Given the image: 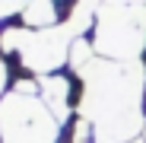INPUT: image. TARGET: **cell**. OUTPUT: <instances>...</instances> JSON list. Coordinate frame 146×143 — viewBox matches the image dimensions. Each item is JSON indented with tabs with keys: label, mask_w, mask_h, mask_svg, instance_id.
<instances>
[{
	"label": "cell",
	"mask_w": 146,
	"mask_h": 143,
	"mask_svg": "<svg viewBox=\"0 0 146 143\" xmlns=\"http://www.w3.org/2000/svg\"><path fill=\"white\" fill-rule=\"evenodd\" d=\"M80 118L92 124L95 143H133L137 134H146L143 118V83L146 70L140 61H108L95 57L83 73Z\"/></svg>",
	"instance_id": "1"
},
{
	"label": "cell",
	"mask_w": 146,
	"mask_h": 143,
	"mask_svg": "<svg viewBox=\"0 0 146 143\" xmlns=\"http://www.w3.org/2000/svg\"><path fill=\"white\" fill-rule=\"evenodd\" d=\"M38 92H41V99L44 105L54 111L57 121H67V114H70V80L60 76V73H51V76H38Z\"/></svg>",
	"instance_id": "5"
},
{
	"label": "cell",
	"mask_w": 146,
	"mask_h": 143,
	"mask_svg": "<svg viewBox=\"0 0 146 143\" xmlns=\"http://www.w3.org/2000/svg\"><path fill=\"white\" fill-rule=\"evenodd\" d=\"M92 51H95V48H92L89 41H83V38L73 41V48H70V67L76 70V76L83 73V70H86L92 61H95V57H92Z\"/></svg>",
	"instance_id": "7"
},
{
	"label": "cell",
	"mask_w": 146,
	"mask_h": 143,
	"mask_svg": "<svg viewBox=\"0 0 146 143\" xmlns=\"http://www.w3.org/2000/svg\"><path fill=\"white\" fill-rule=\"evenodd\" d=\"M60 121L44 105L38 83L19 80L0 99V143H57Z\"/></svg>",
	"instance_id": "2"
},
{
	"label": "cell",
	"mask_w": 146,
	"mask_h": 143,
	"mask_svg": "<svg viewBox=\"0 0 146 143\" xmlns=\"http://www.w3.org/2000/svg\"><path fill=\"white\" fill-rule=\"evenodd\" d=\"M19 16L29 29H51L57 22V7H54V0H29Z\"/></svg>",
	"instance_id": "6"
},
{
	"label": "cell",
	"mask_w": 146,
	"mask_h": 143,
	"mask_svg": "<svg viewBox=\"0 0 146 143\" xmlns=\"http://www.w3.org/2000/svg\"><path fill=\"white\" fill-rule=\"evenodd\" d=\"M133 143H137V140H133Z\"/></svg>",
	"instance_id": "10"
},
{
	"label": "cell",
	"mask_w": 146,
	"mask_h": 143,
	"mask_svg": "<svg viewBox=\"0 0 146 143\" xmlns=\"http://www.w3.org/2000/svg\"><path fill=\"white\" fill-rule=\"evenodd\" d=\"M73 38L67 26L51 29H3L0 32V51L16 54L19 64L38 76H51L64 64H70Z\"/></svg>",
	"instance_id": "4"
},
{
	"label": "cell",
	"mask_w": 146,
	"mask_h": 143,
	"mask_svg": "<svg viewBox=\"0 0 146 143\" xmlns=\"http://www.w3.org/2000/svg\"><path fill=\"white\" fill-rule=\"evenodd\" d=\"M3 83H7V67L0 64V92H3Z\"/></svg>",
	"instance_id": "9"
},
{
	"label": "cell",
	"mask_w": 146,
	"mask_h": 143,
	"mask_svg": "<svg viewBox=\"0 0 146 143\" xmlns=\"http://www.w3.org/2000/svg\"><path fill=\"white\" fill-rule=\"evenodd\" d=\"M26 3H29V0H0V19H7L13 13H22Z\"/></svg>",
	"instance_id": "8"
},
{
	"label": "cell",
	"mask_w": 146,
	"mask_h": 143,
	"mask_svg": "<svg viewBox=\"0 0 146 143\" xmlns=\"http://www.w3.org/2000/svg\"><path fill=\"white\" fill-rule=\"evenodd\" d=\"M92 48L108 61H140L146 51V0H102Z\"/></svg>",
	"instance_id": "3"
}]
</instances>
